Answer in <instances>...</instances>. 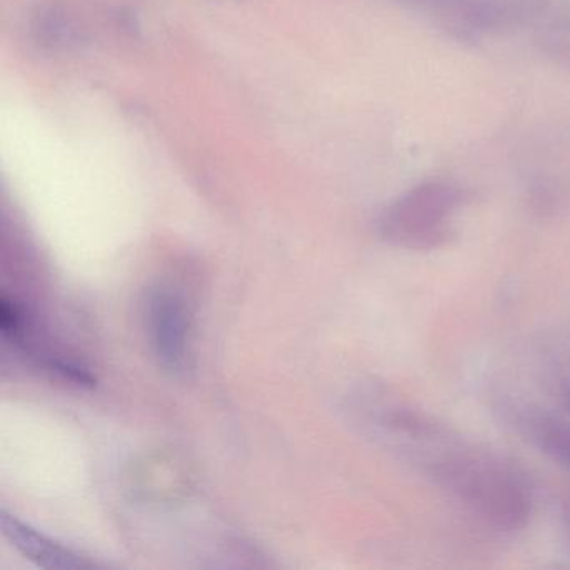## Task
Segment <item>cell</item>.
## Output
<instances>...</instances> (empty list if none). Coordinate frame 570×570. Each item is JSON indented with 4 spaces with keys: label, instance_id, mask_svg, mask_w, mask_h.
Instances as JSON below:
<instances>
[{
    "label": "cell",
    "instance_id": "cell-4",
    "mask_svg": "<svg viewBox=\"0 0 570 570\" xmlns=\"http://www.w3.org/2000/svg\"><path fill=\"white\" fill-rule=\"evenodd\" d=\"M153 350L165 368L181 370L188 345V315L178 296L166 289L153 293L146 306Z\"/></svg>",
    "mask_w": 570,
    "mask_h": 570
},
{
    "label": "cell",
    "instance_id": "cell-2",
    "mask_svg": "<svg viewBox=\"0 0 570 570\" xmlns=\"http://www.w3.org/2000/svg\"><path fill=\"white\" fill-rule=\"evenodd\" d=\"M462 202V193L453 186L423 183L390 206L382 219V235L393 245L415 252L440 248L452 236Z\"/></svg>",
    "mask_w": 570,
    "mask_h": 570
},
{
    "label": "cell",
    "instance_id": "cell-5",
    "mask_svg": "<svg viewBox=\"0 0 570 570\" xmlns=\"http://www.w3.org/2000/svg\"><path fill=\"white\" fill-rule=\"evenodd\" d=\"M0 527L6 539L22 552V556L35 560L38 566L46 569H81L86 566L85 560L79 559L72 550L59 546L55 540L42 533L36 532L31 527L19 522L16 517L2 512Z\"/></svg>",
    "mask_w": 570,
    "mask_h": 570
},
{
    "label": "cell",
    "instance_id": "cell-3",
    "mask_svg": "<svg viewBox=\"0 0 570 570\" xmlns=\"http://www.w3.org/2000/svg\"><path fill=\"white\" fill-rule=\"evenodd\" d=\"M465 38L490 35L529 18L543 0H402Z\"/></svg>",
    "mask_w": 570,
    "mask_h": 570
},
{
    "label": "cell",
    "instance_id": "cell-7",
    "mask_svg": "<svg viewBox=\"0 0 570 570\" xmlns=\"http://www.w3.org/2000/svg\"><path fill=\"white\" fill-rule=\"evenodd\" d=\"M563 525H566L567 535H569L570 540V500L563 507Z\"/></svg>",
    "mask_w": 570,
    "mask_h": 570
},
{
    "label": "cell",
    "instance_id": "cell-6",
    "mask_svg": "<svg viewBox=\"0 0 570 570\" xmlns=\"http://www.w3.org/2000/svg\"><path fill=\"white\" fill-rule=\"evenodd\" d=\"M525 429L540 452L570 470V422L542 413L530 416Z\"/></svg>",
    "mask_w": 570,
    "mask_h": 570
},
{
    "label": "cell",
    "instance_id": "cell-1",
    "mask_svg": "<svg viewBox=\"0 0 570 570\" xmlns=\"http://www.w3.org/2000/svg\"><path fill=\"white\" fill-rule=\"evenodd\" d=\"M383 425L422 472L480 523L502 533L527 525L532 497L509 463L406 406L390 410Z\"/></svg>",
    "mask_w": 570,
    "mask_h": 570
}]
</instances>
